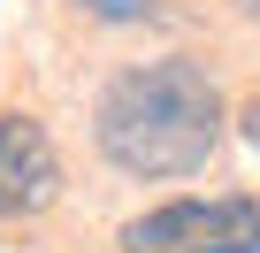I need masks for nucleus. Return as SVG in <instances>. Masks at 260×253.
<instances>
[{
  "mask_svg": "<svg viewBox=\"0 0 260 253\" xmlns=\"http://www.w3.org/2000/svg\"><path fill=\"white\" fill-rule=\"evenodd\" d=\"M245 8H252V16H260V0H245Z\"/></svg>",
  "mask_w": 260,
  "mask_h": 253,
  "instance_id": "nucleus-6",
  "label": "nucleus"
},
{
  "mask_svg": "<svg viewBox=\"0 0 260 253\" xmlns=\"http://www.w3.org/2000/svg\"><path fill=\"white\" fill-rule=\"evenodd\" d=\"M84 8H92L100 23H138V16H146V0H84Z\"/></svg>",
  "mask_w": 260,
  "mask_h": 253,
  "instance_id": "nucleus-4",
  "label": "nucleus"
},
{
  "mask_svg": "<svg viewBox=\"0 0 260 253\" xmlns=\"http://www.w3.org/2000/svg\"><path fill=\"white\" fill-rule=\"evenodd\" d=\"M92 138L122 177H191L222 146V92L184 54L130 62L92 107Z\"/></svg>",
  "mask_w": 260,
  "mask_h": 253,
  "instance_id": "nucleus-1",
  "label": "nucleus"
},
{
  "mask_svg": "<svg viewBox=\"0 0 260 253\" xmlns=\"http://www.w3.org/2000/svg\"><path fill=\"white\" fill-rule=\"evenodd\" d=\"M54 192H61V154L46 123L0 115V215H39Z\"/></svg>",
  "mask_w": 260,
  "mask_h": 253,
  "instance_id": "nucleus-3",
  "label": "nucleus"
},
{
  "mask_svg": "<svg viewBox=\"0 0 260 253\" xmlns=\"http://www.w3.org/2000/svg\"><path fill=\"white\" fill-rule=\"evenodd\" d=\"M122 253H260V200L222 192V200H169L130 215Z\"/></svg>",
  "mask_w": 260,
  "mask_h": 253,
  "instance_id": "nucleus-2",
  "label": "nucleus"
},
{
  "mask_svg": "<svg viewBox=\"0 0 260 253\" xmlns=\"http://www.w3.org/2000/svg\"><path fill=\"white\" fill-rule=\"evenodd\" d=\"M245 138H252V146H260V100H252V107H245Z\"/></svg>",
  "mask_w": 260,
  "mask_h": 253,
  "instance_id": "nucleus-5",
  "label": "nucleus"
}]
</instances>
